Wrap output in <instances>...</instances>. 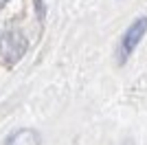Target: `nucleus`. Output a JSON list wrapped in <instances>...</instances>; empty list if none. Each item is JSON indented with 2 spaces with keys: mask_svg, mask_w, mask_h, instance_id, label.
Here are the masks:
<instances>
[{
  "mask_svg": "<svg viewBox=\"0 0 147 145\" xmlns=\"http://www.w3.org/2000/svg\"><path fill=\"white\" fill-rule=\"evenodd\" d=\"M145 33H147V18L145 16L129 24V29L125 31V35H123V40H121V48H119V62H121V64H125L127 57L136 51V46L141 44Z\"/></svg>",
  "mask_w": 147,
  "mask_h": 145,
  "instance_id": "2",
  "label": "nucleus"
},
{
  "mask_svg": "<svg viewBox=\"0 0 147 145\" xmlns=\"http://www.w3.org/2000/svg\"><path fill=\"white\" fill-rule=\"evenodd\" d=\"M123 145H134V143H132V141H127V143H123Z\"/></svg>",
  "mask_w": 147,
  "mask_h": 145,
  "instance_id": "5",
  "label": "nucleus"
},
{
  "mask_svg": "<svg viewBox=\"0 0 147 145\" xmlns=\"http://www.w3.org/2000/svg\"><path fill=\"white\" fill-rule=\"evenodd\" d=\"M24 53H26V40L20 31L11 29V31H5L0 35V55L5 57L7 64L20 62Z\"/></svg>",
  "mask_w": 147,
  "mask_h": 145,
  "instance_id": "1",
  "label": "nucleus"
},
{
  "mask_svg": "<svg viewBox=\"0 0 147 145\" xmlns=\"http://www.w3.org/2000/svg\"><path fill=\"white\" fill-rule=\"evenodd\" d=\"M7 2H9V0H0V9H2V7H5Z\"/></svg>",
  "mask_w": 147,
  "mask_h": 145,
  "instance_id": "4",
  "label": "nucleus"
},
{
  "mask_svg": "<svg viewBox=\"0 0 147 145\" xmlns=\"http://www.w3.org/2000/svg\"><path fill=\"white\" fill-rule=\"evenodd\" d=\"M5 145H40V134L35 130H18V132H13L9 139H7Z\"/></svg>",
  "mask_w": 147,
  "mask_h": 145,
  "instance_id": "3",
  "label": "nucleus"
}]
</instances>
